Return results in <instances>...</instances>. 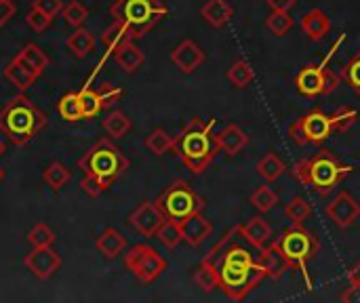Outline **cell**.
<instances>
[{
  "label": "cell",
  "mask_w": 360,
  "mask_h": 303,
  "mask_svg": "<svg viewBox=\"0 0 360 303\" xmlns=\"http://www.w3.org/2000/svg\"><path fill=\"white\" fill-rule=\"evenodd\" d=\"M228 80L236 86V89H247L253 80H255V72L253 67L245 61V59H238L230 65L228 70Z\"/></svg>",
  "instance_id": "31"
},
{
  "label": "cell",
  "mask_w": 360,
  "mask_h": 303,
  "mask_svg": "<svg viewBox=\"0 0 360 303\" xmlns=\"http://www.w3.org/2000/svg\"><path fill=\"white\" fill-rule=\"evenodd\" d=\"M325 215L342 230L354 226L360 217V202L346 190H342L327 207H325Z\"/></svg>",
  "instance_id": "12"
},
{
  "label": "cell",
  "mask_w": 360,
  "mask_h": 303,
  "mask_svg": "<svg viewBox=\"0 0 360 303\" xmlns=\"http://www.w3.org/2000/svg\"><path fill=\"white\" fill-rule=\"evenodd\" d=\"M348 281H350V285H360V262L348 272Z\"/></svg>",
  "instance_id": "50"
},
{
  "label": "cell",
  "mask_w": 360,
  "mask_h": 303,
  "mask_svg": "<svg viewBox=\"0 0 360 303\" xmlns=\"http://www.w3.org/2000/svg\"><path fill=\"white\" fill-rule=\"evenodd\" d=\"M215 139H217L219 152H224L226 156H236L249 146V135L238 124L224 127L219 133H215Z\"/></svg>",
  "instance_id": "17"
},
{
  "label": "cell",
  "mask_w": 360,
  "mask_h": 303,
  "mask_svg": "<svg viewBox=\"0 0 360 303\" xmlns=\"http://www.w3.org/2000/svg\"><path fill=\"white\" fill-rule=\"evenodd\" d=\"M61 13H63V19H65L70 25H74V27H82V23H84L86 17H89L86 6H82L80 2H70L65 8H61Z\"/></svg>",
  "instance_id": "42"
},
{
  "label": "cell",
  "mask_w": 360,
  "mask_h": 303,
  "mask_svg": "<svg viewBox=\"0 0 360 303\" xmlns=\"http://www.w3.org/2000/svg\"><path fill=\"white\" fill-rule=\"evenodd\" d=\"M4 74H6V78L11 80V84H15L19 91L30 89V86L36 82V78H38V74H34V72H32L23 61H19L17 57L6 65Z\"/></svg>",
  "instance_id": "23"
},
{
  "label": "cell",
  "mask_w": 360,
  "mask_h": 303,
  "mask_svg": "<svg viewBox=\"0 0 360 303\" xmlns=\"http://www.w3.org/2000/svg\"><path fill=\"white\" fill-rule=\"evenodd\" d=\"M156 205L162 209L167 219L184 221L194 213H200L205 209V198L198 196L188 181L175 179L171 186L165 188V192L158 196Z\"/></svg>",
  "instance_id": "9"
},
{
  "label": "cell",
  "mask_w": 360,
  "mask_h": 303,
  "mask_svg": "<svg viewBox=\"0 0 360 303\" xmlns=\"http://www.w3.org/2000/svg\"><path fill=\"white\" fill-rule=\"evenodd\" d=\"M131 120H129V116L127 114H122L120 110H112L108 116H105V120H103V129H105V133L110 135V137H116V139H120V137H124L129 131H131Z\"/></svg>",
  "instance_id": "29"
},
{
  "label": "cell",
  "mask_w": 360,
  "mask_h": 303,
  "mask_svg": "<svg viewBox=\"0 0 360 303\" xmlns=\"http://www.w3.org/2000/svg\"><path fill=\"white\" fill-rule=\"evenodd\" d=\"M340 76H342V82H346L360 97V51L344 65Z\"/></svg>",
  "instance_id": "40"
},
{
  "label": "cell",
  "mask_w": 360,
  "mask_h": 303,
  "mask_svg": "<svg viewBox=\"0 0 360 303\" xmlns=\"http://www.w3.org/2000/svg\"><path fill=\"white\" fill-rule=\"evenodd\" d=\"M266 27L274 36H285L293 27V17L289 15V11H272L266 19Z\"/></svg>",
  "instance_id": "37"
},
{
  "label": "cell",
  "mask_w": 360,
  "mask_h": 303,
  "mask_svg": "<svg viewBox=\"0 0 360 303\" xmlns=\"http://www.w3.org/2000/svg\"><path fill=\"white\" fill-rule=\"evenodd\" d=\"M238 230H240V234H243L251 245H255V247H259V249L268 247L270 240H272V228H270V224H268L262 215H255V217H251L247 224H240Z\"/></svg>",
  "instance_id": "20"
},
{
  "label": "cell",
  "mask_w": 360,
  "mask_h": 303,
  "mask_svg": "<svg viewBox=\"0 0 360 303\" xmlns=\"http://www.w3.org/2000/svg\"><path fill=\"white\" fill-rule=\"evenodd\" d=\"M175 146V137H171L165 129H154L148 137H146V148L154 154V156H162L169 150H173Z\"/></svg>",
  "instance_id": "33"
},
{
  "label": "cell",
  "mask_w": 360,
  "mask_h": 303,
  "mask_svg": "<svg viewBox=\"0 0 360 303\" xmlns=\"http://www.w3.org/2000/svg\"><path fill=\"white\" fill-rule=\"evenodd\" d=\"M158 240L167 247V249H175L179 243H184V232H181V224L175 221V219H167L158 232H156Z\"/></svg>",
  "instance_id": "35"
},
{
  "label": "cell",
  "mask_w": 360,
  "mask_h": 303,
  "mask_svg": "<svg viewBox=\"0 0 360 303\" xmlns=\"http://www.w3.org/2000/svg\"><path fill=\"white\" fill-rule=\"evenodd\" d=\"M124 266L129 272H133L143 285L154 283L158 276H162V272L167 270V262L162 259V255L148 247V245H135L127 255H124Z\"/></svg>",
  "instance_id": "11"
},
{
  "label": "cell",
  "mask_w": 360,
  "mask_h": 303,
  "mask_svg": "<svg viewBox=\"0 0 360 303\" xmlns=\"http://www.w3.org/2000/svg\"><path fill=\"white\" fill-rule=\"evenodd\" d=\"M335 133L331 114H325L321 108H314L310 114L300 116L289 127V137L297 146H321Z\"/></svg>",
  "instance_id": "10"
},
{
  "label": "cell",
  "mask_w": 360,
  "mask_h": 303,
  "mask_svg": "<svg viewBox=\"0 0 360 303\" xmlns=\"http://www.w3.org/2000/svg\"><path fill=\"white\" fill-rule=\"evenodd\" d=\"M2 154H4V141L0 139V156H2Z\"/></svg>",
  "instance_id": "51"
},
{
  "label": "cell",
  "mask_w": 360,
  "mask_h": 303,
  "mask_svg": "<svg viewBox=\"0 0 360 303\" xmlns=\"http://www.w3.org/2000/svg\"><path fill=\"white\" fill-rule=\"evenodd\" d=\"M217 118H190L184 129L179 131V135L175 137V154L179 156V160L184 162L186 169H190L194 175H202L211 162L215 160L219 148H217V139H215V129Z\"/></svg>",
  "instance_id": "2"
},
{
  "label": "cell",
  "mask_w": 360,
  "mask_h": 303,
  "mask_svg": "<svg viewBox=\"0 0 360 303\" xmlns=\"http://www.w3.org/2000/svg\"><path fill=\"white\" fill-rule=\"evenodd\" d=\"M78 167L84 175L97 179L103 190H108L129 169V158L108 139H101L78 160Z\"/></svg>",
  "instance_id": "6"
},
{
  "label": "cell",
  "mask_w": 360,
  "mask_h": 303,
  "mask_svg": "<svg viewBox=\"0 0 360 303\" xmlns=\"http://www.w3.org/2000/svg\"><path fill=\"white\" fill-rule=\"evenodd\" d=\"M312 215V205L304 196H295L285 205V217L291 224H304Z\"/></svg>",
  "instance_id": "34"
},
{
  "label": "cell",
  "mask_w": 360,
  "mask_h": 303,
  "mask_svg": "<svg viewBox=\"0 0 360 303\" xmlns=\"http://www.w3.org/2000/svg\"><path fill=\"white\" fill-rule=\"evenodd\" d=\"M167 221L162 209L156 205V202H150V200H143L131 215H129V224L146 238H152L156 236L158 228Z\"/></svg>",
  "instance_id": "13"
},
{
  "label": "cell",
  "mask_w": 360,
  "mask_h": 303,
  "mask_svg": "<svg viewBox=\"0 0 360 303\" xmlns=\"http://www.w3.org/2000/svg\"><path fill=\"white\" fill-rule=\"evenodd\" d=\"M23 266L40 281H46L49 276H53L57 272V268L61 266V257L51 249V247H34V251L30 255H25Z\"/></svg>",
  "instance_id": "14"
},
{
  "label": "cell",
  "mask_w": 360,
  "mask_h": 303,
  "mask_svg": "<svg viewBox=\"0 0 360 303\" xmlns=\"http://www.w3.org/2000/svg\"><path fill=\"white\" fill-rule=\"evenodd\" d=\"M331 120H333V129L335 133H346L350 131L356 120H359V112L350 105H344V108H338L333 114H331Z\"/></svg>",
  "instance_id": "38"
},
{
  "label": "cell",
  "mask_w": 360,
  "mask_h": 303,
  "mask_svg": "<svg viewBox=\"0 0 360 303\" xmlns=\"http://www.w3.org/2000/svg\"><path fill=\"white\" fill-rule=\"evenodd\" d=\"M17 59L19 61H23L34 74H42L44 72V67L49 65V57L44 55V51L40 49V46H36V44H25L19 53H17Z\"/></svg>",
  "instance_id": "26"
},
{
  "label": "cell",
  "mask_w": 360,
  "mask_h": 303,
  "mask_svg": "<svg viewBox=\"0 0 360 303\" xmlns=\"http://www.w3.org/2000/svg\"><path fill=\"white\" fill-rule=\"evenodd\" d=\"M34 8H38V11H42L44 15H49L51 19L57 15V13H61V8H63V2L61 0H34V4H32Z\"/></svg>",
  "instance_id": "45"
},
{
  "label": "cell",
  "mask_w": 360,
  "mask_h": 303,
  "mask_svg": "<svg viewBox=\"0 0 360 303\" xmlns=\"http://www.w3.org/2000/svg\"><path fill=\"white\" fill-rule=\"evenodd\" d=\"M266 249V247H264ZM264 249L251 245L234 226L207 255L217 266L219 289L234 302L247 299L255 287L268 278V272L262 264Z\"/></svg>",
  "instance_id": "1"
},
{
  "label": "cell",
  "mask_w": 360,
  "mask_h": 303,
  "mask_svg": "<svg viewBox=\"0 0 360 303\" xmlns=\"http://www.w3.org/2000/svg\"><path fill=\"white\" fill-rule=\"evenodd\" d=\"M78 99H80V108H82V116L84 118H93L97 116L101 110H103V103H101V97L97 91L93 89H84L78 93Z\"/></svg>",
  "instance_id": "39"
},
{
  "label": "cell",
  "mask_w": 360,
  "mask_h": 303,
  "mask_svg": "<svg viewBox=\"0 0 360 303\" xmlns=\"http://www.w3.org/2000/svg\"><path fill=\"white\" fill-rule=\"evenodd\" d=\"M266 4L270 6V11H291L297 0H266Z\"/></svg>",
  "instance_id": "49"
},
{
  "label": "cell",
  "mask_w": 360,
  "mask_h": 303,
  "mask_svg": "<svg viewBox=\"0 0 360 303\" xmlns=\"http://www.w3.org/2000/svg\"><path fill=\"white\" fill-rule=\"evenodd\" d=\"M278 202H281L278 194H276L268 183H266V186H259V188L253 190V194H251V205H253L255 211H259V215L270 213Z\"/></svg>",
  "instance_id": "28"
},
{
  "label": "cell",
  "mask_w": 360,
  "mask_h": 303,
  "mask_svg": "<svg viewBox=\"0 0 360 303\" xmlns=\"http://www.w3.org/2000/svg\"><path fill=\"white\" fill-rule=\"evenodd\" d=\"M0 2H2V0H0Z\"/></svg>",
  "instance_id": "53"
},
{
  "label": "cell",
  "mask_w": 360,
  "mask_h": 303,
  "mask_svg": "<svg viewBox=\"0 0 360 303\" xmlns=\"http://www.w3.org/2000/svg\"><path fill=\"white\" fill-rule=\"evenodd\" d=\"M42 179L51 190H61L68 181H70V171L61 165V162H51L44 171H42Z\"/></svg>",
  "instance_id": "36"
},
{
  "label": "cell",
  "mask_w": 360,
  "mask_h": 303,
  "mask_svg": "<svg viewBox=\"0 0 360 303\" xmlns=\"http://www.w3.org/2000/svg\"><path fill=\"white\" fill-rule=\"evenodd\" d=\"M114 57H116V63H118L124 72H129V74H133V72L146 61L141 49H139L137 44H133V40H129V42H124L122 46H118V49L114 51Z\"/></svg>",
  "instance_id": "22"
},
{
  "label": "cell",
  "mask_w": 360,
  "mask_h": 303,
  "mask_svg": "<svg viewBox=\"0 0 360 303\" xmlns=\"http://www.w3.org/2000/svg\"><path fill=\"white\" fill-rule=\"evenodd\" d=\"M95 247H97V251H99L103 257L114 259V257H118V255L124 251V247H127V238H124L118 230L108 228V230H103V232L97 236Z\"/></svg>",
  "instance_id": "21"
},
{
  "label": "cell",
  "mask_w": 360,
  "mask_h": 303,
  "mask_svg": "<svg viewBox=\"0 0 360 303\" xmlns=\"http://www.w3.org/2000/svg\"><path fill=\"white\" fill-rule=\"evenodd\" d=\"M194 283L205 291V293H211L215 289H219V272H217V266L211 262V259H202L200 266L196 268L194 272Z\"/></svg>",
  "instance_id": "24"
},
{
  "label": "cell",
  "mask_w": 360,
  "mask_h": 303,
  "mask_svg": "<svg viewBox=\"0 0 360 303\" xmlns=\"http://www.w3.org/2000/svg\"><path fill=\"white\" fill-rule=\"evenodd\" d=\"M15 2L13 0H2L0 2V27H4V23L15 15Z\"/></svg>",
  "instance_id": "47"
},
{
  "label": "cell",
  "mask_w": 360,
  "mask_h": 303,
  "mask_svg": "<svg viewBox=\"0 0 360 303\" xmlns=\"http://www.w3.org/2000/svg\"><path fill=\"white\" fill-rule=\"evenodd\" d=\"M110 13L116 21L129 27L133 38H141L154 30L169 11L160 0H116L110 6Z\"/></svg>",
  "instance_id": "7"
},
{
  "label": "cell",
  "mask_w": 360,
  "mask_h": 303,
  "mask_svg": "<svg viewBox=\"0 0 360 303\" xmlns=\"http://www.w3.org/2000/svg\"><path fill=\"white\" fill-rule=\"evenodd\" d=\"M80 188L89 194V196H99L101 192H105L103 190V186L97 181V179H93V177H89V175H84L82 177V181H80Z\"/></svg>",
  "instance_id": "46"
},
{
  "label": "cell",
  "mask_w": 360,
  "mask_h": 303,
  "mask_svg": "<svg viewBox=\"0 0 360 303\" xmlns=\"http://www.w3.org/2000/svg\"><path fill=\"white\" fill-rule=\"evenodd\" d=\"M99 93V97H101V103H103V110L105 108H112L120 97H122V91L118 89V86H112V84H101V89L97 91Z\"/></svg>",
  "instance_id": "44"
},
{
  "label": "cell",
  "mask_w": 360,
  "mask_h": 303,
  "mask_svg": "<svg viewBox=\"0 0 360 303\" xmlns=\"http://www.w3.org/2000/svg\"><path fill=\"white\" fill-rule=\"evenodd\" d=\"M179 224H181V232H184V243L192 249H198L213 234V224L207 217H202L200 213H194Z\"/></svg>",
  "instance_id": "16"
},
{
  "label": "cell",
  "mask_w": 360,
  "mask_h": 303,
  "mask_svg": "<svg viewBox=\"0 0 360 303\" xmlns=\"http://www.w3.org/2000/svg\"><path fill=\"white\" fill-rule=\"evenodd\" d=\"M57 110H59V116L68 122H78L82 120V108H80V99H78V93H65L59 103H57Z\"/></svg>",
  "instance_id": "32"
},
{
  "label": "cell",
  "mask_w": 360,
  "mask_h": 303,
  "mask_svg": "<svg viewBox=\"0 0 360 303\" xmlns=\"http://www.w3.org/2000/svg\"><path fill=\"white\" fill-rule=\"evenodd\" d=\"M200 17L215 30H221L234 17V8L228 0H207L200 8Z\"/></svg>",
  "instance_id": "19"
},
{
  "label": "cell",
  "mask_w": 360,
  "mask_h": 303,
  "mask_svg": "<svg viewBox=\"0 0 360 303\" xmlns=\"http://www.w3.org/2000/svg\"><path fill=\"white\" fill-rule=\"evenodd\" d=\"M340 299L344 303H360V285H350Z\"/></svg>",
  "instance_id": "48"
},
{
  "label": "cell",
  "mask_w": 360,
  "mask_h": 303,
  "mask_svg": "<svg viewBox=\"0 0 360 303\" xmlns=\"http://www.w3.org/2000/svg\"><path fill=\"white\" fill-rule=\"evenodd\" d=\"M95 46V38L89 30L78 27L74 34H70L68 38V49L76 55V57H86Z\"/></svg>",
  "instance_id": "30"
},
{
  "label": "cell",
  "mask_w": 360,
  "mask_h": 303,
  "mask_svg": "<svg viewBox=\"0 0 360 303\" xmlns=\"http://www.w3.org/2000/svg\"><path fill=\"white\" fill-rule=\"evenodd\" d=\"M302 30H304V34L312 42H321L331 32V19H329V15L325 11L312 8V11L304 13V17H302Z\"/></svg>",
  "instance_id": "18"
},
{
  "label": "cell",
  "mask_w": 360,
  "mask_h": 303,
  "mask_svg": "<svg viewBox=\"0 0 360 303\" xmlns=\"http://www.w3.org/2000/svg\"><path fill=\"white\" fill-rule=\"evenodd\" d=\"M2 179H4V171L0 169V181H2Z\"/></svg>",
  "instance_id": "52"
},
{
  "label": "cell",
  "mask_w": 360,
  "mask_h": 303,
  "mask_svg": "<svg viewBox=\"0 0 360 303\" xmlns=\"http://www.w3.org/2000/svg\"><path fill=\"white\" fill-rule=\"evenodd\" d=\"M268 247L287 262L289 270L291 268L297 270L304 276L308 291H312V278L308 276V262H312L321 251L319 238L312 232H308L302 224H291V228L283 230V234Z\"/></svg>",
  "instance_id": "5"
},
{
  "label": "cell",
  "mask_w": 360,
  "mask_h": 303,
  "mask_svg": "<svg viewBox=\"0 0 360 303\" xmlns=\"http://www.w3.org/2000/svg\"><path fill=\"white\" fill-rule=\"evenodd\" d=\"M354 171L352 165L342 162L333 152L319 150L312 156H306L293 165V177L308 190L316 194H329L335 190L350 173Z\"/></svg>",
  "instance_id": "3"
},
{
  "label": "cell",
  "mask_w": 360,
  "mask_h": 303,
  "mask_svg": "<svg viewBox=\"0 0 360 303\" xmlns=\"http://www.w3.org/2000/svg\"><path fill=\"white\" fill-rule=\"evenodd\" d=\"M46 127V116L25 95L13 97L0 110V131L15 143L25 146Z\"/></svg>",
  "instance_id": "4"
},
{
  "label": "cell",
  "mask_w": 360,
  "mask_h": 303,
  "mask_svg": "<svg viewBox=\"0 0 360 303\" xmlns=\"http://www.w3.org/2000/svg\"><path fill=\"white\" fill-rule=\"evenodd\" d=\"M344 42H346V34H342L333 42L331 51L327 53V57L321 63H310V65H306V67H302L297 72V76H295V89H297L300 95L314 99V97H321V95H331V93H335L340 89L342 76L335 74L329 67V63H331V59L335 57V53L340 51V46Z\"/></svg>",
  "instance_id": "8"
},
{
  "label": "cell",
  "mask_w": 360,
  "mask_h": 303,
  "mask_svg": "<svg viewBox=\"0 0 360 303\" xmlns=\"http://www.w3.org/2000/svg\"><path fill=\"white\" fill-rule=\"evenodd\" d=\"M205 59H207L205 51H202L194 40H190V38L181 40V42L173 49V53H171V61H173L175 67H177L179 72H184V74L196 72V70L205 63Z\"/></svg>",
  "instance_id": "15"
},
{
  "label": "cell",
  "mask_w": 360,
  "mask_h": 303,
  "mask_svg": "<svg viewBox=\"0 0 360 303\" xmlns=\"http://www.w3.org/2000/svg\"><path fill=\"white\" fill-rule=\"evenodd\" d=\"M27 240H30L32 247H51V245L55 243V232H53L49 226L38 224V226H34V228L30 230Z\"/></svg>",
  "instance_id": "41"
},
{
  "label": "cell",
  "mask_w": 360,
  "mask_h": 303,
  "mask_svg": "<svg viewBox=\"0 0 360 303\" xmlns=\"http://www.w3.org/2000/svg\"><path fill=\"white\" fill-rule=\"evenodd\" d=\"M27 25L32 27V30H36V32H44L49 25H51V17L49 15H44L42 11H38V8H30V13H27Z\"/></svg>",
  "instance_id": "43"
},
{
  "label": "cell",
  "mask_w": 360,
  "mask_h": 303,
  "mask_svg": "<svg viewBox=\"0 0 360 303\" xmlns=\"http://www.w3.org/2000/svg\"><path fill=\"white\" fill-rule=\"evenodd\" d=\"M287 171V165L278 158V154L274 152H268L259 162H257V175L264 177L268 183L276 181L283 173Z\"/></svg>",
  "instance_id": "27"
},
{
  "label": "cell",
  "mask_w": 360,
  "mask_h": 303,
  "mask_svg": "<svg viewBox=\"0 0 360 303\" xmlns=\"http://www.w3.org/2000/svg\"><path fill=\"white\" fill-rule=\"evenodd\" d=\"M129 40H135L133 34L129 32L127 25H122V23L116 21V19H114V23H112L110 27H105L103 34H101V42H103V46H105L108 53H114L118 46H122V44L129 42Z\"/></svg>",
  "instance_id": "25"
}]
</instances>
